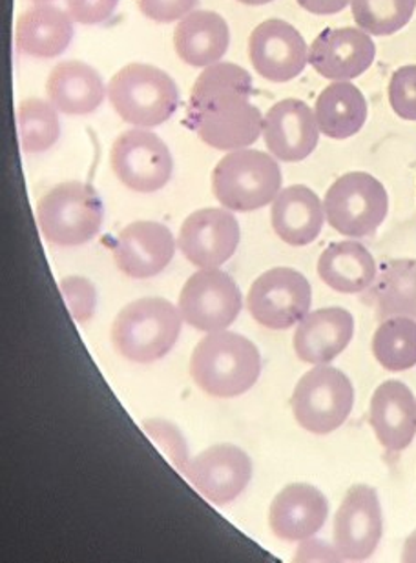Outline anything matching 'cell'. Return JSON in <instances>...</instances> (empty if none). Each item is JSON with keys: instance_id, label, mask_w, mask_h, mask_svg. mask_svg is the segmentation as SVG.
I'll use <instances>...</instances> for the list:
<instances>
[{"instance_id": "30bf717a", "label": "cell", "mask_w": 416, "mask_h": 563, "mask_svg": "<svg viewBox=\"0 0 416 563\" xmlns=\"http://www.w3.org/2000/svg\"><path fill=\"white\" fill-rule=\"evenodd\" d=\"M110 165L119 181L139 194L161 190L174 172L171 150L160 135L146 128L129 130L116 139Z\"/></svg>"}, {"instance_id": "484cf974", "label": "cell", "mask_w": 416, "mask_h": 563, "mask_svg": "<svg viewBox=\"0 0 416 563\" xmlns=\"http://www.w3.org/2000/svg\"><path fill=\"white\" fill-rule=\"evenodd\" d=\"M318 276L340 294H360L376 279V261L358 241H338L318 260Z\"/></svg>"}, {"instance_id": "60d3db41", "label": "cell", "mask_w": 416, "mask_h": 563, "mask_svg": "<svg viewBox=\"0 0 416 563\" xmlns=\"http://www.w3.org/2000/svg\"><path fill=\"white\" fill-rule=\"evenodd\" d=\"M35 4H46V2H52V0H32Z\"/></svg>"}, {"instance_id": "9a60e30c", "label": "cell", "mask_w": 416, "mask_h": 563, "mask_svg": "<svg viewBox=\"0 0 416 563\" xmlns=\"http://www.w3.org/2000/svg\"><path fill=\"white\" fill-rule=\"evenodd\" d=\"M249 57L263 79L288 82L304 71L309 49L296 27L282 19H269L251 33Z\"/></svg>"}, {"instance_id": "52a82bcc", "label": "cell", "mask_w": 416, "mask_h": 563, "mask_svg": "<svg viewBox=\"0 0 416 563\" xmlns=\"http://www.w3.org/2000/svg\"><path fill=\"white\" fill-rule=\"evenodd\" d=\"M327 223L352 240L369 238L390 212L384 185L365 172H351L332 183L324 199Z\"/></svg>"}, {"instance_id": "44dd1931", "label": "cell", "mask_w": 416, "mask_h": 563, "mask_svg": "<svg viewBox=\"0 0 416 563\" xmlns=\"http://www.w3.org/2000/svg\"><path fill=\"white\" fill-rule=\"evenodd\" d=\"M369 421L380 445L401 452L412 445L416 434V401L406 383L390 379L374 390Z\"/></svg>"}, {"instance_id": "d6986e66", "label": "cell", "mask_w": 416, "mask_h": 563, "mask_svg": "<svg viewBox=\"0 0 416 563\" xmlns=\"http://www.w3.org/2000/svg\"><path fill=\"white\" fill-rule=\"evenodd\" d=\"M327 515L329 501L320 489L309 484H291L271 504L269 526L282 542H305L320 531Z\"/></svg>"}, {"instance_id": "7c38bea8", "label": "cell", "mask_w": 416, "mask_h": 563, "mask_svg": "<svg viewBox=\"0 0 416 563\" xmlns=\"http://www.w3.org/2000/svg\"><path fill=\"white\" fill-rule=\"evenodd\" d=\"M384 531L379 493L369 485L347 490L335 516V549L342 562H363L373 556Z\"/></svg>"}, {"instance_id": "ac0fdd59", "label": "cell", "mask_w": 416, "mask_h": 563, "mask_svg": "<svg viewBox=\"0 0 416 563\" xmlns=\"http://www.w3.org/2000/svg\"><path fill=\"white\" fill-rule=\"evenodd\" d=\"M263 141L276 159L299 163L320 141V128L309 104L299 99L276 102L263 118Z\"/></svg>"}, {"instance_id": "5bb4252c", "label": "cell", "mask_w": 416, "mask_h": 563, "mask_svg": "<svg viewBox=\"0 0 416 563\" xmlns=\"http://www.w3.org/2000/svg\"><path fill=\"white\" fill-rule=\"evenodd\" d=\"M185 478L212 505L234 501L252 478V462L240 446L221 443L190 460Z\"/></svg>"}, {"instance_id": "4dcf8cb0", "label": "cell", "mask_w": 416, "mask_h": 563, "mask_svg": "<svg viewBox=\"0 0 416 563\" xmlns=\"http://www.w3.org/2000/svg\"><path fill=\"white\" fill-rule=\"evenodd\" d=\"M351 10L360 30L376 37H387L409 24L416 0H352Z\"/></svg>"}, {"instance_id": "8d00e7d4", "label": "cell", "mask_w": 416, "mask_h": 563, "mask_svg": "<svg viewBox=\"0 0 416 563\" xmlns=\"http://www.w3.org/2000/svg\"><path fill=\"white\" fill-rule=\"evenodd\" d=\"M294 560L296 562H318V560H321V562H342L335 545L327 548L324 540H305Z\"/></svg>"}, {"instance_id": "4316f807", "label": "cell", "mask_w": 416, "mask_h": 563, "mask_svg": "<svg viewBox=\"0 0 416 563\" xmlns=\"http://www.w3.org/2000/svg\"><path fill=\"white\" fill-rule=\"evenodd\" d=\"M320 133L329 139L352 137L368 121V102L349 80H338L321 91L315 107Z\"/></svg>"}, {"instance_id": "ba28073f", "label": "cell", "mask_w": 416, "mask_h": 563, "mask_svg": "<svg viewBox=\"0 0 416 563\" xmlns=\"http://www.w3.org/2000/svg\"><path fill=\"white\" fill-rule=\"evenodd\" d=\"M354 405L351 379L335 367L318 365L302 376L291 407L299 427L313 434H331L346 423Z\"/></svg>"}, {"instance_id": "f1b7e54d", "label": "cell", "mask_w": 416, "mask_h": 563, "mask_svg": "<svg viewBox=\"0 0 416 563\" xmlns=\"http://www.w3.org/2000/svg\"><path fill=\"white\" fill-rule=\"evenodd\" d=\"M373 354L390 373L415 367L416 319L407 316L384 319L373 335Z\"/></svg>"}, {"instance_id": "2e32d148", "label": "cell", "mask_w": 416, "mask_h": 563, "mask_svg": "<svg viewBox=\"0 0 416 563\" xmlns=\"http://www.w3.org/2000/svg\"><path fill=\"white\" fill-rule=\"evenodd\" d=\"M376 46L360 27H327L310 44L309 64L324 79L352 80L373 66Z\"/></svg>"}, {"instance_id": "ffe728a7", "label": "cell", "mask_w": 416, "mask_h": 563, "mask_svg": "<svg viewBox=\"0 0 416 563\" xmlns=\"http://www.w3.org/2000/svg\"><path fill=\"white\" fill-rule=\"evenodd\" d=\"M354 334V318L342 307L307 313L294 332V352L304 363L327 365L337 360Z\"/></svg>"}, {"instance_id": "d6a6232c", "label": "cell", "mask_w": 416, "mask_h": 563, "mask_svg": "<svg viewBox=\"0 0 416 563\" xmlns=\"http://www.w3.org/2000/svg\"><path fill=\"white\" fill-rule=\"evenodd\" d=\"M61 294L65 298L72 318L77 323H88L96 313V287L86 277H65L59 283Z\"/></svg>"}, {"instance_id": "ab89813d", "label": "cell", "mask_w": 416, "mask_h": 563, "mask_svg": "<svg viewBox=\"0 0 416 563\" xmlns=\"http://www.w3.org/2000/svg\"><path fill=\"white\" fill-rule=\"evenodd\" d=\"M238 2L247 5H263L269 4V2H274V0H238Z\"/></svg>"}, {"instance_id": "5b68a950", "label": "cell", "mask_w": 416, "mask_h": 563, "mask_svg": "<svg viewBox=\"0 0 416 563\" xmlns=\"http://www.w3.org/2000/svg\"><path fill=\"white\" fill-rule=\"evenodd\" d=\"M276 159L260 150H234L212 172L214 197L232 212H254L267 207L282 191Z\"/></svg>"}, {"instance_id": "d4e9b609", "label": "cell", "mask_w": 416, "mask_h": 563, "mask_svg": "<svg viewBox=\"0 0 416 563\" xmlns=\"http://www.w3.org/2000/svg\"><path fill=\"white\" fill-rule=\"evenodd\" d=\"M229 43V24L214 11L188 13L174 32V46L179 59L196 68L219 63L227 54Z\"/></svg>"}, {"instance_id": "4fadbf2b", "label": "cell", "mask_w": 416, "mask_h": 563, "mask_svg": "<svg viewBox=\"0 0 416 563\" xmlns=\"http://www.w3.org/2000/svg\"><path fill=\"white\" fill-rule=\"evenodd\" d=\"M240 238V223L229 210L204 208L185 219L177 246L188 263L205 271L227 263L238 251Z\"/></svg>"}, {"instance_id": "e575fe53", "label": "cell", "mask_w": 416, "mask_h": 563, "mask_svg": "<svg viewBox=\"0 0 416 563\" xmlns=\"http://www.w3.org/2000/svg\"><path fill=\"white\" fill-rule=\"evenodd\" d=\"M196 4L198 0H138L139 10L146 19L163 24L187 16Z\"/></svg>"}, {"instance_id": "836d02e7", "label": "cell", "mask_w": 416, "mask_h": 563, "mask_svg": "<svg viewBox=\"0 0 416 563\" xmlns=\"http://www.w3.org/2000/svg\"><path fill=\"white\" fill-rule=\"evenodd\" d=\"M390 104L404 121H416V64L402 66L391 75Z\"/></svg>"}, {"instance_id": "9c48e42d", "label": "cell", "mask_w": 416, "mask_h": 563, "mask_svg": "<svg viewBox=\"0 0 416 563\" xmlns=\"http://www.w3.org/2000/svg\"><path fill=\"white\" fill-rule=\"evenodd\" d=\"M313 288L294 268L277 266L263 272L247 294V309L258 323L271 330H287L309 313Z\"/></svg>"}, {"instance_id": "d590c367", "label": "cell", "mask_w": 416, "mask_h": 563, "mask_svg": "<svg viewBox=\"0 0 416 563\" xmlns=\"http://www.w3.org/2000/svg\"><path fill=\"white\" fill-rule=\"evenodd\" d=\"M119 0H66L68 15L79 24H101L113 15Z\"/></svg>"}, {"instance_id": "cb8c5ba5", "label": "cell", "mask_w": 416, "mask_h": 563, "mask_svg": "<svg viewBox=\"0 0 416 563\" xmlns=\"http://www.w3.org/2000/svg\"><path fill=\"white\" fill-rule=\"evenodd\" d=\"M107 91L101 75L80 60L57 64L46 82L50 102L66 115L96 112Z\"/></svg>"}, {"instance_id": "f35d334b", "label": "cell", "mask_w": 416, "mask_h": 563, "mask_svg": "<svg viewBox=\"0 0 416 563\" xmlns=\"http://www.w3.org/2000/svg\"><path fill=\"white\" fill-rule=\"evenodd\" d=\"M402 562L416 563V531H413L402 549Z\"/></svg>"}, {"instance_id": "1f68e13d", "label": "cell", "mask_w": 416, "mask_h": 563, "mask_svg": "<svg viewBox=\"0 0 416 563\" xmlns=\"http://www.w3.org/2000/svg\"><path fill=\"white\" fill-rule=\"evenodd\" d=\"M141 427L149 434L150 440L160 446L166 460L185 476L190 465V456H188L187 441L182 431L174 423L165 420H146Z\"/></svg>"}, {"instance_id": "74e56055", "label": "cell", "mask_w": 416, "mask_h": 563, "mask_svg": "<svg viewBox=\"0 0 416 563\" xmlns=\"http://www.w3.org/2000/svg\"><path fill=\"white\" fill-rule=\"evenodd\" d=\"M352 0H298V4L315 15H335L346 10Z\"/></svg>"}, {"instance_id": "3957f363", "label": "cell", "mask_w": 416, "mask_h": 563, "mask_svg": "<svg viewBox=\"0 0 416 563\" xmlns=\"http://www.w3.org/2000/svg\"><path fill=\"white\" fill-rule=\"evenodd\" d=\"M183 321L182 310L168 299H138L127 305L113 321V346L129 362H157L176 345Z\"/></svg>"}, {"instance_id": "f546056e", "label": "cell", "mask_w": 416, "mask_h": 563, "mask_svg": "<svg viewBox=\"0 0 416 563\" xmlns=\"http://www.w3.org/2000/svg\"><path fill=\"white\" fill-rule=\"evenodd\" d=\"M17 128L26 154H41L52 148L61 135L57 108L52 102L30 97L17 107Z\"/></svg>"}, {"instance_id": "7a4b0ae2", "label": "cell", "mask_w": 416, "mask_h": 563, "mask_svg": "<svg viewBox=\"0 0 416 563\" xmlns=\"http://www.w3.org/2000/svg\"><path fill=\"white\" fill-rule=\"evenodd\" d=\"M190 377L214 398H236L251 390L262 374V356L245 335L216 330L199 341L190 357Z\"/></svg>"}, {"instance_id": "8fae6325", "label": "cell", "mask_w": 416, "mask_h": 563, "mask_svg": "<svg viewBox=\"0 0 416 563\" xmlns=\"http://www.w3.org/2000/svg\"><path fill=\"white\" fill-rule=\"evenodd\" d=\"M240 287L219 268H205L188 277L179 294V310L185 323L201 332L227 330L240 316Z\"/></svg>"}, {"instance_id": "e0dca14e", "label": "cell", "mask_w": 416, "mask_h": 563, "mask_svg": "<svg viewBox=\"0 0 416 563\" xmlns=\"http://www.w3.org/2000/svg\"><path fill=\"white\" fill-rule=\"evenodd\" d=\"M176 241L171 230L157 221H135L119 232L113 260L119 271L132 279H149L171 265Z\"/></svg>"}, {"instance_id": "277c9868", "label": "cell", "mask_w": 416, "mask_h": 563, "mask_svg": "<svg viewBox=\"0 0 416 563\" xmlns=\"http://www.w3.org/2000/svg\"><path fill=\"white\" fill-rule=\"evenodd\" d=\"M108 99L124 123L154 128L174 115L179 104V91L163 69L134 63L119 69L110 79Z\"/></svg>"}, {"instance_id": "83f0119b", "label": "cell", "mask_w": 416, "mask_h": 563, "mask_svg": "<svg viewBox=\"0 0 416 563\" xmlns=\"http://www.w3.org/2000/svg\"><path fill=\"white\" fill-rule=\"evenodd\" d=\"M380 319L416 318V260L385 263L371 290Z\"/></svg>"}, {"instance_id": "8992f818", "label": "cell", "mask_w": 416, "mask_h": 563, "mask_svg": "<svg viewBox=\"0 0 416 563\" xmlns=\"http://www.w3.org/2000/svg\"><path fill=\"white\" fill-rule=\"evenodd\" d=\"M102 219V201L86 183H61L37 205L39 229L50 245H86L101 232Z\"/></svg>"}, {"instance_id": "6da1fadb", "label": "cell", "mask_w": 416, "mask_h": 563, "mask_svg": "<svg viewBox=\"0 0 416 563\" xmlns=\"http://www.w3.org/2000/svg\"><path fill=\"white\" fill-rule=\"evenodd\" d=\"M251 96L252 77L247 69L232 63L207 66L194 82L187 124L212 148H249L263 130L262 113Z\"/></svg>"}, {"instance_id": "603a6c76", "label": "cell", "mask_w": 416, "mask_h": 563, "mask_svg": "<svg viewBox=\"0 0 416 563\" xmlns=\"http://www.w3.org/2000/svg\"><path fill=\"white\" fill-rule=\"evenodd\" d=\"M72 38V16L55 5L35 4L17 19V48L28 57H59L61 54H65Z\"/></svg>"}, {"instance_id": "7402d4cb", "label": "cell", "mask_w": 416, "mask_h": 563, "mask_svg": "<svg viewBox=\"0 0 416 563\" xmlns=\"http://www.w3.org/2000/svg\"><path fill=\"white\" fill-rule=\"evenodd\" d=\"M271 221L283 243L307 246L318 240L324 229L326 208L310 188L293 185L277 194L271 208Z\"/></svg>"}]
</instances>
